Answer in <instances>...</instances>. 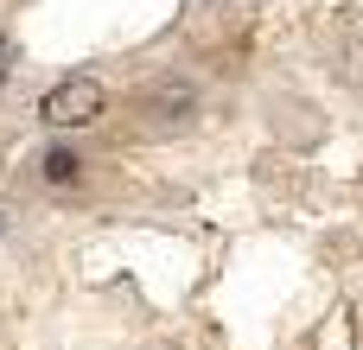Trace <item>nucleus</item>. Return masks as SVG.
Segmentation results:
<instances>
[{
  "instance_id": "1",
  "label": "nucleus",
  "mask_w": 363,
  "mask_h": 350,
  "mask_svg": "<svg viewBox=\"0 0 363 350\" xmlns=\"http://www.w3.org/2000/svg\"><path fill=\"white\" fill-rule=\"evenodd\" d=\"M102 102H108V89L89 70H70L38 96V121L45 128H89V121H102Z\"/></svg>"
},
{
  "instance_id": "2",
  "label": "nucleus",
  "mask_w": 363,
  "mask_h": 350,
  "mask_svg": "<svg viewBox=\"0 0 363 350\" xmlns=\"http://www.w3.org/2000/svg\"><path fill=\"white\" fill-rule=\"evenodd\" d=\"M191 108H198V89H191L185 77H172V83H160V89L147 96V115H153L160 128H179V121H185Z\"/></svg>"
},
{
  "instance_id": "5",
  "label": "nucleus",
  "mask_w": 363,
  "mask_h": 350,
  "mask_svg": "<svg viewBox=\"0 0 363 350\" xmlns=\"http://www.w3.org/2000/svg\"><path fill=\"white\" fill-rule=\"evenodd\" d=\"M0 230H6V210H0Z\"/></svg>"
},
{
  "instance_id": "4",
  "label": "nucleus",
  "mask_w": 363,
  "mask_h": 350,
  "mask_svg": "<svg viewBox=\"0 0 363 350\" xmlns=\"http://www.w3.org/2000/svg\"><path fill=\"white\" fill-rule=\"evenodd\" d=\"M6 70H13V38H0V83H6Z\"/></svg>"
},
{
  "instance_id": "3",
  "label": "nucleus",
  "mask_w": 363,
  "mask_h": 350,
  "mask_svg": "<svg viewBox=\"0 0 363 350\" xmlns=\"http://www.w3.org/2000/svg\"><path fill=\"white\" fill-rule=\"evenodd\" d=\"M32 172H38V185L64 191V185H77V179H83V153H70V147H45V153L32 159Z\"/></svg>"
}]
</instances>
